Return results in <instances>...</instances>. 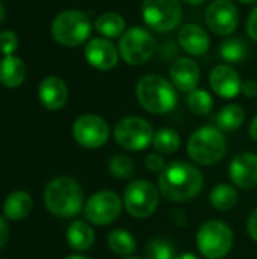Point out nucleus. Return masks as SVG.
<instances>
[{
  "instance_id": "obj_31",
  "label": "nucleus",
  "mask_w": 257,
  "mask_h": 259,
  "mask_svg": "<svg viewBox=\"0 0 257 259\" xmlns=\"http://www.w3.org/2000/svg\"><path fill=\"white\" fill-rule=\"evenodd\" d=\"M109 170L118 179H127L133 175V161L126 155H115L109 159Z\"/></svg>"
},
{
  "instance_id": "obj_2",
  "label": "nucleus",
  "mask_w": 257,
  "mask_h": 259,
  "mask_svg": "<svg viewBox=\"0 0 257 259\" xmlns=\"http://www.w3.org/2000/svg\"><path fill=\"white\" fill-rule=\"evenodd\" d=\"M136 97L141 106L151 114H167L177 105L176 87L159 74H147L136 85Z\"/></svg>"
},
{
  "instance_id": "obj_16",
  "label": "nucleus",
  "mask_w": 257,
  "mask_h": 259,
  "mask_svg": "<svg viewBox=\"0 0 257 259\" xmlns=\"http://www.w3.org/2000/svg\"><path fill=\"white\" fill-rule=\"evenodd\" d=\"M209 83H211L212 90L224 99L236 97L242 88V82H241L238 71L235 68H232L230 65H226V64L217 65L211 71Z\"/></svg>"
},
{
  "instance_id": "obj_17",
  "label": "nucleus",
  "mask_w": 257,
  "mask_h": 259,
  "mask_svg": "<svg viewBox=\"0 0 257 259\" xmlns=\"http://www.w3.org/2000/svg\"><path fill=\"white\" fill-rule=\"evenodd\" d=\"M170 76L173 85L183 91L191 93L197 88L200 82V67L191 58H179L171 64Z\"/></svg>"
},
{
  "instance_id": "obj_8",
  "label": "nucleus",
  "mask_w": 257,
  "mask_h": 259,
  "mask_svg": "<svg viewBox=\"0 0 257 259\" xmlns=\"http://www.w3.org/2000/svg\"><path fill=\"white\" fill-rule=\"evenodd\" d=\"M156 50V39L142 27H130L118 42V52L124 62L130 65L145 64Z\"/></svg>"
},
{
  "instance_id": "obj_35",
  "label": "nucleus",
  "mask_w": 257,
  "mask_h": 259,
  "mask_svg": "<svg viewBox=\"0 0 257 259\" xmlns=\"http://www.w3.org/2000/svg\"><path fill=\"white\" fill-rule=\"evenodd\" d=\"M247 231H248V235L253 241L257 243V209L251 212V215L248 217V222H247Z\"/></svg>"
},
{
  "instance_id": "obj_38",
  "label": "nucleus",
  "mask_w": 257,
  "mask_h": 259,
  "mask_svg": "<svg viewBox=\"0 0 257 259\" xmlns=\"http://www.w3.org/2000/svg\"><path fill=\"white\" fill-rule=\"evenodd\" d=\"M250 135L254 141H257V115L253 118V121L250 124Z\"/></svg>"
},
{
  "instance_id": "obj_5",
  "label": "nucleus",
  "mask_w": 257,
  "mask_h": 259,
  "mask_svg": "<svg viewBox=\"0 0 257 259\" xmlns=\"http://www.w3.org/2000/svg\"><path fill=\"white\" fill-rule=\"evenodd\" d=\"M91 33V21L80 11H62L52 23L53 38L65 47H77L83 44Z\"/></svg>"
},
{
  "instance_id": "obj_13",
  "label": "nucleus",
  "mask_w": 257,
  "mask_h": 259,
  "mask_svg": "<svg viewBox=\"0 0 257 259\" xmlns=\"http://www.w3.org/2000/svg\"><path fill=\"white\" fill-rule=\"evenodd\" d=\"M204 17L209 29L223 36L233 33L239 23V12L232 0H214L208 6Z\"/></svg>"
},
{
  "instance_id": "obj_27",
  "label": "nucleus",
  "mask_w": 257,
  "mask_h": 259,
  "mask_svg": "<svg viewBox=\"0 0 257 259\" xmlns=\"http://www.w3.org/2000/svg\"><path fill=\"white\" fill-rule=\"evenodd\" d=\"M238 202V193L232 185L227 184H220L214 187L211 191V203L214 208L220 211H229L232 209Z\"/></svg>"
},
{
  "instance_id": "obj_11",
  "label": "nucleus",
  "mask_w": 257,
  "mask_h": 259,
  "mask_svg": "<svg viewBox=\"0 0 257 259\" xmlns=\"http://www.w3.org/2000/svg\"><path fill=\"white\" fill-rule=\"evenodd\" d=\"M123 202L114 191H98L91 196L85 205V217L97 226H106L115 222L121 212Z\"/></svg>"
},
{
  "instance_id": "obj_15",
  "label": "nucleus",
  "mask_w": 257,
  "mask_h": 259,
  "mask_svg": "<svg viewBox=\"0 0 257 259\" xmlns=\"http://www.w3.org/2000/svg\"><path fill=\"white\" fill-rule=\"evenodd\" d=\"M229 176L236 187L251 190L257 187V155L239 153L229 167Z\"/></svg>"
},
{
  "instance_id": "obj_29",
  "label": "nucleus",
  "mask_w": 257,
  "mask_h": 259,
  "mask_svg": "<svg viewBox=\"0 0 257 259\" xmlns=\"http://www.w3.org/2000/svg\"><path fill=\"white\" fill-rule=\"evenodd\" d=\"M186 103L189 106V109L197 114V115H208L214 106V100L212 96L204 91V90H194L188 94Z\"/></svg>"
},
{
  "instance_id": "obj_25",
  "label": "nucleus",
  "mask_w": 257,
  "mask_h": 259,
  "mask_svg": "<svg viewBox=\"0 0 257 259\" xmlns=\"http://www.w3.org/2000/svg\"><path fill=\"white\" fill-rule=\"evenodd\" d=\"M245 120V112L239 105H227L217 115V126L220 131L232 132L241 127Z\"/></svg>"
},
{
  "instance_id": "obj_37",
  "label": "nucleus",
  "mask_w": 257,
  "mask_h": 259,
  "mask_svg": "<svg viewBox=\"0 0 257 259\" xmlns=\"http://www.w3.org/2000/svg\"><path fill=\"white\" fill-rule=\"evenodd\" d=\"M9 238V228H8V223L3 217H0V249L6 244Z\"/></svg>"
},
{
  "instance_id": "obj_3",
  "label": "nucleus",
  "mask_w": 257,
  "mask_h": 259,
  "mask_svg": "<svg viewBox=\"0 0 257 259\" xmlns=\"http://www.w3.org/2000/svg\"><path fill=\"white\" fill-rule=\"evenodd\" d=\"M44 200L48 211L62 219L74 217L83 208V194L79 184L67 176H59L45 187Z\"/></svg>"
},
{
  "instance_id": "obj_43",
  "label": "nucleus",
  "mask_w": 257,
  "mask_h": 259,
  "mask_svg": "<svg viewBox=\"0 0 257 259\" xmlns=\"http://www.w3.org/2000/svg\"><path fill=\"white\" fill-rule=\"evenodd\" d=\"M239 2H242V3H247V5H250V3H256L257 0H239Z\"/></svg>"
},
{
  "instance_id": "obj_22",
  "label": "nucleus",
  "mask_w": 257,
  "mask_h": 259,
  "mask_svg": "<svg viewBox=\"0 0 257 259\" xmlns=\"http://www.w3.org/2000/svg\"><path fill=\"white\" fill-rule=\"evenodd\" d=\"M67 241L74 250L83 252L94 244V232L86 223L74 222L67 231Z\"/></svg>"
},
{
  "instance_id": "obj_9",
  "label": "nucleus",
  "mask_w": 257,
  "mask_h": 259,
  "mask_svg": "<svg viewBox=\"0 0 257 259\" xmlns=\"http://www.w3.org/2000/svg\"><path fill=\"white\" fill-rule=\"evenodd\" d=\"M153 127L141 117H126L120 120L114 129L115 141L127 150H144L153 143Z\"/></svg>"
},
{
  "instance_id": "obj_1",
  "label": "nucleus",
  "mask_w": 257,
  "mask_h": 259,
  "mask_svg": "<svg viewBox=\"0 0 257 259\" xmlns=\"http://www.w3.org/2000/svg\"><path fill=\"white\" fill-rule=\"evenodd\" d=\"M158 185L165 199L171 202H188L201 191L203 175L192 164L174 161L159 175Z\"/></svg>"
},
{
  "instance_id": "obj_18",
  "label": "nucleus",
  "mask_w": 257,
  "mask_h": 259,
  "mask_svg": "<svg viewBox=\"0 0 257 259\" xmlns=\"http://www.w3.org/2000/svg\"><path fill=\"white\" fill-rule=\"evenodd\" d=\"M39 102L52 111L61 109L68 100V88L65 82L56 76L45 77L38 88Z\"/></svg>"
},
{
  "instance_id": "obj_4",
  "label": "nucleus",
  "mask_w": 257,
  "mask_h": 259,
  "mask_svg": "<svg viewBox=\"0 0 257 259\" xmlns=\"http://www.w3.org/2000/svg\"><path fill=\"white\" fill-rule=\"evenodd\" d=\"M188 153L192 161L201 165H214L226 155V138L218 127L203 126L188 140Z\"/></svg>"
},
{
  "instance_id": "obj_7",
  "label": "nucleus",
  "mask_w": 257,
  "mask_h": 259,
  "mask_svg": "<svg viewBox=\"0 0 257 259\" xmlns=\"http://www.w3.org/2000/svg\"><path fill=\"white\" fill-rule=\"evenodd\" d=\"M183 17L179 0H144L142 18L155 32H170L176 29Z\"/></svg>"
},
{
  "instance_id": "obj_34",
  "label": "nucleus",
  "mask_w": 257,
  "mask_h": 259,
  "mask_svg": "<svg viewBox=\"0 0 257 259\" xmlns=\"http://www.w3.org/2000/svg\"><path fill=\"white\" fill-rule=\"evenodd\" d=\"M247 32L250 35L251 39H254L257 42V6L251 11L248 21H247Z\"/></svg>"
},
{
  "instance_id": "obj_30",
  "label": "nucleus",
  "mask_w": 257,
  "mask_h": 259,
  "mask_svg": "<svg viewBox=\"0 0 257 259\" xmlns=\"http://www.w3.org/2000/svg\"><path fill=\"white\" fill-rule=\"evenodd\" d=\"M147 259H176L174 247L170 241L164 238H155L148 243L145 249Z\"/></svg>"
},
{
  "instance_id": "obj_36",
  "label": "nucleus",
  "mask_w": 257,
  "mask_h": 259,
  "mask_svg": "<svg viewBox=\"0 0 257 259\" xmlns=\"http://www.w3.org/2000/svg\"><path fill=\"white\" fill-rule=\"evenodd\" d=\"M241 91L244 93V96L247 97H256L257 96V82L253 79H248L245 82H242V88Z\"/></svg>"
},
{
  "instance_id": "obj_44",
  "label": "nucleus",
  "mask_w": 257,
  "mask_h": 259,
  "mask_svg": "<svg viewBox=\"0 0 257 259\" xmlns=\"http://www.w3.org/2000/svg\"><path fill=\"white\" fill-rule=\"evenodd\" d=\"M127 259H139V258H127Z\"/></svg>"
},
{
  "instance_id": "obj_42",
  "label": "nucleus",
  "mask_w": 257,
  "mask_h": 259,
  "mask_svg": "<svg viewBox=\"0 0 257 259\" xmlns=\"http://www.w3.org/2000/svg\"><path fill=\"white\" fill-rule=\"evenodd\" d=\"M65 259H86L85 256H82V255H71V256H67Z\"/></svg>"
},
{
  "instance_id": "obj_23",
  "label": "nucleus",
  "mask_w": 257,
  "mask_h": 259,
  "mask_svg": "<svg viewBox=\"0 0 257 259\" xmlns=\"http://www.w3.org/2000/svg\"><path fill=\"white\" fill-rule=\"evenodd\" d=\"M94 26H95V30L101 33L103 36L118 38L120 35L124 33L126 20L118 12H105L95 20Z\"/></svg>"
},
{
  "instance_id": "obj_40",
  "label": "nucleus",
  "mask_w": 257,
  "mask_h": 259,
  "mask_svg": "<svg viewBox=\"0 0 257 259\" xmlns=\"http://www.w3.org/2000/svg\"><path fill=\"white\" fill-rule=\"evenodd\" d=\"M185 3H189V5H201V3H204L206 0H183Z\"/></svg>"
},
{
  "instance_id": "obj_32",
  "label": "nucleus",
  "mask_w": 257,
  "mask_h": 259,
  "mask_svg": "<svg viewBox=\"0 0 257 259\" xmlns=\"http://www.w3.org/2000/svg\"><path fill=\"white\" fill-rule=\"evenodd\" d=\"M18 47V38L15 32L12 30H5L0 33V52L5 53L6 56L12 55Z\"/></svg>"
},
{
  "instance_id": "obj_12",
  "label": "nucleus",
  "mask_w": 257,
  "mask_h": 259,
  "mask_svg": "<svg viewBox=\"0 0 257 259\" xmlns=\"http://www.w3.org/2000/svg\"><path fill=\"white\" fill-rule=\"evenodd\" d=\"M73 137L82 147L98 149L106 144L109 138V126L101 117L85 114L74 121Z\"/></svg>"
},
{
  "instance_id": "obj_10",
  "label": "nucleus",
  "mask_w": 257,
  "mask_h": 259,
  "mask_svg": "<svg viewBox=\"0 0 257 259\" xmlns=\"http://www.w3.org/2000/svg\"><path fill=\"white\" fill-rule=\"evenodd\" d=\"M159 205L158 188L147 181H133L124 191L126 211L136 219L150 217Z\"/></svg>"
},
{
  "instance_id": "obj_6",
  "label": "nucleus",
  "mask_w": 257,
  "mask_h": 259,
  "mask_svg": "<svg viewBox=\"0 0 257 259\" xmlns=\"http://www.w3.org/2000/svg\"><path fill=\"white\" fill-rule=\"evenodd\" d=\"M233 246L232 229L220 220L206 222L197 234V247L208 259L224 258Z\"/></svg>"
},
{
  "instance_id": "obj_21",
  "label": "nucleus",
  "mask_w": 257,
  "mask_h": 259,
  "mask_svg": "<svg viewBox=\"0 0 257 259\" xmlns=\"http://www.w3.org/2000/svg\"><path fill=\"white\" fill-rule=\"evenodd\" d=\"M32 199L24 191H15L8 196L3 205L5 215L11 220H21L27 217L32 211Z\"/></svg>"
},
{
  "instance_id": "obj_28",
  "label": "nucleus",
  "mask_w": 257,
  "mask_h": 259,
  "mask_svg": "<svg viewBox=\"0 0 257 259\" xmlns=\"http://www.w3.org/2000/svg\"><path fill=\"white\" fill-rule=\"evenodd\" d=\"M153 147L159 153H174L180 147V137L173 129H159L153 135Z\"/></svg>"
},
{
  "instance_id": "obj_26",
  "label": "nucleus",
  "mask_w": 257,
  "mask_h": 259,
  "mask_svg": "<svg viewBox=\"0 0 257 259\" xmlns=\"http://www.w3.org/2000/svg\"><path fill=\"white\" fill-rule=\"evenodd\" d=\"M108 246L109 249L120 255V256H129L135 252L136 249V241L132 237L130 232L123 231V229H117L112 231L108 237Z\"/></svg>"
},
{
  "instance_id": "obj_20",
  "label": "nucleus",
  "mask_w": 257,
  "mask_h": 259,
  "mask_svg": "<svg viewBox=\"0 0 257 259\" xmlns=\"http://www.w3.org/2000/svg\"><path fill=\"white\" fill-rule=\"evenodd\" d=\"M26 74H27L26 64L20 58L9 55L0 61V82L5 87L9 88L20 87L24 82Z\"/></svg>"
},
{
  "instance_id": "obj_24",
  "label": "nucleus",
  "mask_w": 257,
  "mask_h": 259,
  "mask_svg": "<svg viewBox=\"0 0 257 259\" xmlns=\"http://www.w3.org/2000/svg\"><path fill=\"white\" fill-rule=\"evenodd\" d=\"M220 55L229 64H239L248 56V44L238 36L227 38L220 47Z\"/></svg>"
},
{
  "instance_id": "obj_14",
  "label": "nucleus",
  "mask_w": 257,
  "mask_h": 259,
  "mask_svg": "<svg viewBox=\"0 0 257 259\" xmlns=\"http://www.w3.org/2000/svg\"><path fill=\"white\" fill-rule=\"evenodd\" d=\"M118 49L106 38H94L85 47V59L97 70H111L118 62Z\"/></svg>"
},
{
  "instance_id": "obj_39",
  "label": "nucleus",
  "mask_w": 257,
  "mask_h": 259,
  "mask_svg": "<svg viewBox=\"0 0 257 259\" xmlns=\"http://www.w3.org/2000/svg\"><path fill=\"white\" fill-rule=\"evenodd\" d=\"M176 259H200L198 256L192 255V253H183V255H179Z\"/></svg>"
},
{
  "instance_id": "obj_19",
  "label": "nucleus",
  "mask_w": 257,
  "mask_h": 259,
  "mask_svg": "<svg viewBox=\"0 0 257 259\" xmlns=\"http://www.w3.org/2000/svg\"><path fill=\"white\" fill-rule=\"evenodd\" d=\"M179 44L180 47L194 56L204 55L211 47V39L206 30L194 23L185 24L179 32Z\"/></svg>"
},
{
  "instance_id": "obj_41",
  "label": "nucleus",
  "mask_w": 257,
  "mask_h": 259,
  "mask_svg": "<svg viewBox=\"0 0 257 259\" xmlns=\"http://www.w3.org/2000/svg\"><path fill=\"white\" fill-rule=\"evenodd\" d=\"M3 20H5V8H3V5L0 2V24L3 23Z\"/></svg>"
},
{
  "instance_id": "obj_33",
  "label": "nucleus",
  "mask_w": 257,
  "mask_h": 259,
  "mask_svg": "<svg viewBox=\"0 0 257 259\" xmlns=\"http://www.w3.org/2000/svg\"><path fill=\"white\" fill-rule=\"evenodd\" d=\"M145 167L153 173H162L165 170V161L159 153H150L145 158Z\"/></svg>"
}]
</instances>
